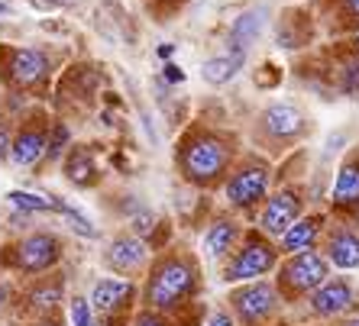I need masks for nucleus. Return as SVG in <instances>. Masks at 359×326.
<instances>
[{"instance_id":"obj_1","label":"nucleus","mask_w":359,"mask_h":326,"mask_svg":"<svg viewBox=\"0 0 359 326\" xmlns=\"http://www.w3.org/2000/svg\"><path fill=\"white\" fill-rule=\"evenodd\" d=\"M236 149L226 136L214 133L208 126H191L175 146V168L182 181L194 191H214L233 171Z\"/></svg>"},{"instance_id":"obj_2","label":"nucleus","mask_w":359,"mask_h":326,"mask_svg":"<svg viewBox=\"0 0 359 326\" xmlns=\"http://www.w3.org/2000/svg\"><path fill=\"white\" fill-rule=\"evenodd\" d=\"M198 291H201L198 259L182 249H168L162 255H156L149 262V268H146L140 301H142V307L172 317L182 307H188L198 297Z\"/></svg>"},{"instance_id":"obj_3","label":"nucleus","mask_w":359,"mask_h":326,"mask_svg":"<svg viewBox=\"0 0 359 326\" xmlns=\"http://www.w3.org/2000/svg\"><path fill=\"white\" fill-rule=\"evenodd\" d=\"M55 75V62L46 49L36 45H0V84L10 94H36L49 91V81Z\"/></svg>"},{"instance_id":"obj_4","label":"nucleus","mask_w":359,"mask_h":326,"mask_svg":"<svg viewBox=\"0 0 359 326\" xmlns=\"http://www.w3.org/2000/svg\"><path fill=\"white\" fill-rule=\"evenodd\" d=\"M62 255H65V243H62L59 236L49 233V229H33V233H26L4 246L0 265L23 278H39V275L55 271Z\"/></svg>"},{"instance_id":"obj_5","label":"nucleus","mask_w":359,"mask_h":326,"mask_svg":"<svg viewBox=\"0 0 359 326\" xmlns=\"http://www.w3.org/2000/svg\"><path fill=\"white\" fill-rule=\"evenodd\" d=\"M278 243H272V236H266L259 229H250L243 233L240 246H236L230 255H226L224 265V281L226 285H236V281H259L269 271H276L278 265Z\"/></svg>"},{"instance_id":"obj_6","label":"nucleus","mask_w":359,"mask_h":326,"mask_svg":"<svg viewBox=\"0 0 359 326\" xmlns=\"http://www.w3.org/2000/svg\"><path fill=\"white\" fill-rule=\"evenodd\" d=\"M224 201L230 210L246 213L256 210L272 191V165L266 159H246L240 165H233V171L226 175V181L220 184Z\"/></svg>"},{"instance_id":"obj_7","label":"nucleus","mask_w":359,"mask_h":326,"mask_svg":"<svg viewBox=\"0 0 359 326\" xmlns=\"http://www.w3.org/2000/svg\"><path fill=\"white\" fill-rule=\"evenodd\" d=\"M330 278V262H327L324 252L308 249V252H294L282 262L278 268V297H285L288 304L301 301V297H311Z\"/></svg>"},{"instance_id":"obj_8","label":"nucleus","mask_w":359,"mask_h":326,"mask_svg":"<svg viewBox=\"0 0 359 326\" xmlns=\"http://www.w3.org/2000/svg\"><path fill=\"white\" fill-rule=\"evenodd\" d=\"M49 113L46 110H26L13 123V143H10V165L33 171L46 165V143H49Z\"/></svg>"},{"instance_id":"obj_9","label":"nucleus","mask_w":359,"mask_h":326,"mask_svg":"<svg viewBox=\"0 0 359 326\" xmlns=\"http://www.w3.org/2000/svg\"><path fill=\"white\" fill-rule=\"evenodd\" d=\"M278 288L269 281H246L243 288H236L230 294V310H233L236 323L243 326H262L266 320H272V313L278 310Z\"/></svg>"},{"instance_id":"obj_10","label":"nucleus","mask_w":359,"mask_h":326,"mask_svg":"<svg viewBox=\"0 0 359 326\" xmlns=\"http://www.w3.org/2000/svg\"><path fill=\"white\" fill-rule=\"evenodd\" d=\"M301 213H304V197H301V191L292 187V184H282L276 191H269V197L262 201L259 229L266 236H272V239H278Z\"/></svg>"},{"instance_id":"obj_11","label":"nucleus","mask_w":359,"mask_h":326,"mask_svg":"<svg viewBox=\"0 0 359 326\" xmlns=\"http://www.w3.org/2000/svg\"><path fill=\"white\" fill-rule=\"evenodd\" d=\"M304 129H308V117H304V110L298 104L278 101V104H269L259 113V133L269 143H278V146L294 143V139L304 136Z\"/></svg>"},{"instance_id":"obj_12","label":"nucleus","mask_w":359,"mask_h":326,"mask_svg":"<svg viewBox=\"0 0 359 326\" xmlns=\"http://www.w3.org/2000/svg\"><path fill=\"white\" fill-rule=\"evenodd\" d=\"M152 262V249L146 239H140L136 233H120L114 236L104 249V265L110 271H117L123 278H136L140 271H146Z\"/></svg>"},{"instance_id":"obj_13","label":"nucleus","mask_w":359,"mask_h":326,"mask_svg":"<svg viewBox=\"0 0 359 326\" xmlns=\"http://www.w3.org/2000/svg\"><path fill=\"white\" fill-rule=\"evenodd\" d=\"M136 285L133 278H123V275H114V278H100L94 281L91 288V307L97 317H123L126 310L133 307L136 301Z\"/></svg>"},{"instance_id":"obj_14","label":"nucleus","mask_w":359,"mask_h":326,"mask_svg":"<svg viewBox=\"0 0 359 326\" xmlns=\"http://www.w3.org/2000/svg\"><path fill=\"white\" fill-rule=\"evenodd\" d=\"M311 304V313L314 317H324V320H334V317H343L346 310L356 304V291L346 278H327L324 285L308 297Z\"/></svg>"},{"instance_id":"obj_15","label":"nucleus","mask_w":359,"mask_h":326,"mask_svg":"<svg viewBox=\"0 0 359 326\" xmlns=\"http://www.w3.org/2000/svg\"><path fill=\"white\" fill-rule=\"evenodd\" d=\"M324 233H327V220L320 217V213H301V217L278 236V252H282V255H294V252L318 249Z\"/></svg>"},{"instance_id":"obj_16","label":"nucleus","mask_w":359,"mask_h":326,"mask_svg":"<svg viewBox=\"0 0 359 326\" xmlns=\"http://www.w3.org/2000/svg\"><path fill=\"white\" fill-rule=\"evenodd\" d=\"M62 175L75 187H97L100 184V165H97V149L88 143H72V149L62 159Z\"/></svg>"},{"instance_id":"obj_17","label":"nucleus","mask_w":359,"mask_h":326,"mask_svg":"<svg viewBox=\"0 0 359 326\" xmlns=\"http://www.w3.org/2000/svg\"><path fill=\"white\" fill-rule=\"evenodd\" d=\"M324 255L334 268H359V229L356 226H330L324 233Z\"/></svg>"},{"instance_id":"obj_18","label":"nucleus","mask_w":359,"mask_h":326,"mask_svg":"<svg viewBox=\"0 0 359 326\" xmlns=\"http://www.w3.org/2000/svg\"><path fill=\"white\" fill-rule=\"evenodd\" d=\"M330 207L340 213H356L359 210V152H350L343 165L337 168L334 187H330Z\"/></svg>"},{"instance_id":"obj_19","label":"nucleus","mask_w":359,"mask_h":326,"mask_svg":"<svg viewBox=\"0 0 359 326\" xmlns=\"http://www.w3.org/2000/svg\"><path fill=\"white\" fill-rule=\"evenodd\" d=\"M262 26H266V10H262V7L243 10L240 17L233 20V26H230V33H226V52L246 62V55H250V45L259 39Z\"/></svg>"},{"instance_id":"obj_20","label":"nucleus","mask_w":359,"mask_h":326,"mask_svg":"<svg viewBox=\"0 0 359 326\" xmlns=\"http://www.w3.org/2000/svg\"><path fill=\"white\" fill-rule=\"evenodd\" d=\"M243 239V226L236 223L233 217H214L208 223V229H204V239H201V246H204V255L208 259H226L230 252L240 246Z\"/></svg>"},{"instance_id":"obj_21","label":"nucleus","mask_w":359,"mask_h":326,"mask_svg":"<svg viewBox=\"0 0 359 326\" xmlns=\"http://www.w3.org/2000/svg\"><path fill=\"white\" fill-rule=\"evenodd\" d=\"M62 301H65V278L59 275H39L36 285L26 291V310L36 313V317L59 313Z\"/></svg>"},{"instance_id":"obj_22","label":"nucleus","mask_w":359,"mask_h":326,"mask_svg":"<svg viewBox=\"0 0 359 326\" xmlns=\"http://www.w3.org/2000/svg\"><path fill=\"white\" fill-rule=\"evenodd\" d=\"M100 84H104V71L97 65H75L59 81V94H65L72 101H94Z\"/></svg>"},{"instance_id":"obj_23","label":"nucleus","mask_w":359,"mask_h":326,"mask_svg":"<svg viewBox=\"0 0 359 326\" xmlns=\"http://www.w3.org/2000/svg\"><path fill=\"white\" fill-rule=\"evenodd\" d=\"M7 204L17 210V213H26V217H36V213H62V207H65L62 197L36 194V191H10Z\"/></svg>"},{"instance_id":"obj_24","label":"nucleus","mask_w":359,"mask_h":326,"mask_svg":"<svg viewBox=\"0 0 359 326\" xmlns=\"http://www.w3.org/2000/svg\"><path fill=\"white\" fill-rule=\"evenodd\" d=\"M243 65H246L243 59L224 52V55H214V59H208L204 65H201V78H204L210 87H224V84H230L236 75H240Z\"/></svg>"},{"instance_id":"obj_25","label":"nucleus","mask_w":359,"mask_h":326,"mask_svg":"<svg viewBox=\"0 0 359 326\" xmlns=\"http://www.w3.org/2000/svg\"><path fill=\"white\" fill-rule=\"evenodd\" d=\"M311 39V23L301 13H285L278 20V29H276V42L282 49H298L304 42Z\"/></svg>"},{"instance_id":"obj_26","label":"nucleus","mask_w":359,"mask_h":326,"mask_svg":"<svg viewBox=\"0 0 359 326\" xmlns=\"http://www.w3.org/2000/svg\"><path fill=\"white\" fill-rule=\"evenodd\" d=\"M72 126L65 123L62 117H52L49 120V143H46V165H62L65 152L72 149Z\"/></svg>"},{"instance_id":"obj_27","label":"nucleus","mask_w":359,"mask_h":326,"mask_svg":"<svg viewBox=\"0 0 359 326\" xmlns=\"http://www.w3.org/2000/svg\"><path fill=\"white\" fill-rule=\"evenodd\" d=\"M337 87H340L343 94H350V97H359V52L346 49L337 55Z\"/></svg>"},{"instance_id":"obj_28","label":"nucleus","mask_w":359,"mask_h":326,"mask_svg":"<svg viewBox=\"0 0 359 326\" xmlns=\"http://www.w3.org/2000/svg\"><path fill=\"white\" fill-rule=\"evenodd\" d=\"M59 217H65L68 220V226H72V229H75L78 236H84V239H97V226L91 223V220L84 217L81 210L78 207H72V204H65V207H62V213Z\"/></svg>"},{"instance_id":"obj_29","label":"nucleus","mask_w":359,"mask_h":326,"mask_svg":"<svg viewBox=\"0 0 359 326\" xmlns=\"http://www.w3.org/2000/svg\"><path fill=\"white\" fill-rule=\"evenodd\" d=\"M68 313H72V326H94L97 323V320H94V307L88 297H72Z\"/></svg>"},{"instance_id":"obj_30","label":"nucleus","mask_w":359,"mask_h":326,"mask_svg":"<svg viewBox=\"0 0 359 326\" xmlns=\"http://www.w3.org/2000/svg\"><path fill=\"white\" fill-rule=\"evenodd\" d=\"M337 10H340V26L346 29H359V0H337Z\"/></svg>"},{"instance_id":"obj_31","label":"nucleus","mask_w":359,"mask_h":326,"mask_svg":"<svg viewBox=\"0 0 359 326\" xmlns=\"http://www.w3.org/2000/svg\"><path fill=\"white\" fill-rule=\"evenodd\" d=\"M10 143H13V117L0 110V162L10 159Z\"/></svg>"},{"instance_id":"obj_32","label":"nucleus","mask_w":359,"mask_h":326,"mask_svg":"<svg viewBox=\"0 0 359 326\" xmlns=\"http://www.w3.org/2000/svg\"><path fill=\"white\" fill-rule=\"evenodd\" d=\"M130 326H172L168 323L165 313H156V310L142 307L140 313H133V320H130Z\"/></svg>"},{"instance_id":"obj_33","label":"nucleus","mask_w":359,"mask_h":326,"mask_svg":"<svg viewBox=\"0 0 359 326\" xmlns=\"http://www.w3.org/2000/svg\"><path fill=\"white\" fill-rule=\"evenodd\" d=\"M162 81L165 84H184V71L175 65V62H165V65H162Z\"/></svg>"},{"instance_id":"obj_34","label":"nucleus","mask_w":359,"mask_h":326,"mask_svg":"<svg viewBox=\"0 0 359 326\" xmlns=\"http://www.w3.org/2000/svg\"><path fill=\"white\" fill-rule=\"evenodd\" d=\"M204 326H236V317L230 313V310H214Z\"/></svg>"},{"instance_id":"obj_35","label":"nucleus","mask_w":359,"mask_h":326,"mask_svg":"<svg viewBox=\"0 0 359 326\" xmlns=\"http://www.w3.org/2000/svg\"><path fill=\"white\" fill-rule=\"evenodd\" d=\"M29 326H65V323L59 320V313H49V317H36Z\"/></svg>"},{"instance_id":"obj_36","label":"nucleus","mask_w":359,"mask_h":326,"mask_svg":"<svg viewBox=\"0 0 359 326\" xmlns=\"http://www.w3.org/2000/svg\"><path fill=\"white\" fill-rule=\"evenodd\" d=\"M156 55H159V59H172V55H175V45H172V42H165V45H159V49H156Z\"/></svg>"},{"instance_id":"obj_37","label":"nucleus","mask_w":359,"mask_h":326,"mask_svg":"<svg viewBox=\"0 0 359 326\" xmlns=\"http://www.w3.org/2000/svg\"><path fill=\"white\" fill-rule=\"evenodd\" d=\"M152 7H162V10H172V7H178L182 0H149Z\"/></svg>"},{"instance_id":"obj_38","label":"nucleus","mask_w":359,"mask_h":326,"mask_svg":"<svg viewBox=\"0 0 359 326\" xmlns=\"http://www.w3.org/2000/svg\"><path fill=\"white\" fill-rule=\"evenodd\" d=\"M7 304H10V288L4 285V281H0V310L7 307Z\"/></svg>"},{"instance_id":"obj_39","label":"nucleus","mask_w":359,"mask_h":326,"mask_svg":"<svg viewBox=\"0 0 359 326\" xmlns=\"http://www.w3.org/2000/svg\"><path fill=\"white\" fill-rule=\"evenodd\" d=\"M120 320H123V317H100L94 326H120Z\"/></svg>"},{"instance_id":"obj_40","label":"nucleus","mask_w":359,"mask_h":326,"mask_svg":"<svg viewBox=\"0 0 359 326\" xmlns=\"http://www.w3.org/2000/svg\"><path fill=\"white\" fill-rule=\"evenodd\" d=\"M46 7H65V3H72V0H42Z\"/></svg>"},{"instance_id":"obj_41","label":"nucleus","mask_w":359,"mask_h":326,"mask_svg":"<svg viewBox=\"0 0 359 326\" xmlns=\"http://www.w3.org/2000/svg\"><path fill=\"white\" fill-rule=\"evenodd\" d=\"M350 45L359 52V29H353V36H350Z\"/></svg>"},{"instance_id":"obj_42","label":"nucleus","mask_w":359,"mask_h":326,"mask_svg":"<svg viewBox=\"0 0 359 326\" xmlns=\"http://www.w3.org/2000/svg\"><path fill=\"white\" fill-rule=\"evenodd\" d=\"M7 13H10V3L7 0H0V17H7Z\"/></svg>"},{"instance_id":"obj_43","label":"nucleus","mask_w":359,"mask_h":326,"mask_svg":"<svg viewBox=\"0 0 359 326\" xmlns=\"http://www.w3.org/2000/svg\"><path fill=\"white\" fill-rule=\"evenodd\" d=\"M340 326H359V317H353V320H343Z\"/></svg>"},{"instance_id":"obj_44","label":"nucleus","mask_w":359,"mask_h":326,"mask_svg":"<svg viewBox=\"0 0 359 326\" xmlns=\"http://www.w3.org/2000/svg\"><path fill=\"white\" fill-rule=\"evenodd\" d=\"M353 217H356V223H359V210H356V213H353Z\"/></svg>"},{"instance_id":"obj_45","label":"nucleus","mask_w":359,"mask_h":326,"mask_svg":"<svg viewBox=\"0 0 359 326\" xmlns=\"http://www.w3.org/2000/svg\"><path fill=\"white\" fill-rule=\"evenodd\" d=\"M0 87H4V84H0Z\"/></svg>"}]
</instances>
